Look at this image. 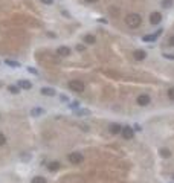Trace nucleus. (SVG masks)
I'll return each mask as SVG.
<instances>
[{
    "mask_svg": "<svg viewBox=\"0 0 174 183\" xmlns=\"http://www.w3.org/2000/svg\"><path fill=\"white\" fill-rule=\"evenodd\" d=\"M125 23H127L128 28H139L141 23H142V17L136 12H131L125 17Z\"/></svg>",
    "mask_w": 174,
    "mask_h": 183,
    "instance_id": "nucleus-1",
    "label": "nucleus"
},
{
    "mask_svg": "<svg viewBox=\"0 0 174 183\" xmlns=\"http://www.w3.org/2000/svg\"><path fill=\"white\" fill-rule=\"evenodd\" d=\"M69 87H70L73 92H76V93H81V92H84V84H82L79 79H72V81L69 82Z\"/></svg>",
    "mask_w": 174,
    "mask_h": 183,
    "instance_id": "nucleus-2",
    "label": "nucleus"
},
{
    "mask_svg": "<svg viewBox=\"0 0 174 183\" xmlns=\"http://www.w3.org/2000/svg\"><path fill=\"white\" fill-rule=\"evenodd\" d=\"M67 159H69V162H70V163L78 165L79 162H82V154H79V153H70Z\"/></svg>",
    "mask_w": 174,
    "mask_h": 183,
    "instance_id": "nucleus-3",
    "label": "nucleus"
},
{
    "mask_svg": "<svg viewBox=\"0 0 174 183\" xmlns=\"http://www.w3.org/2000/svg\"><path fill=\"white\" fill-rule=\"evenodd\" d=\"M160 22H162L160 12H151V16H150V23H151V25H159Z\"/></svg>",
    "mask_w": 174,
    "mask_h": 183,
    "instance_id": "nucleus-4",
    "label": "nucleus"
},
{
    "mask_svg": "<svg viewBox=\"0 0 174 183\" xmlns=\"http://www.w3.org/2000/svg\"><path fill=\"white\" fill-rule=\"evenodd\" d=\"M122 136H124L125 139H131V137L134 136V130L130 128V127H124V128H122Z\"/></svg>",
    "mask_w": 174,
    "mask_h": 183,
    "instance_id": "nucleus-5",
    "label": "nucleus"
},
{
    "mask_svg": "<svg viewBox=\"0 0 174 183\" xmlns=\"http://www.w3.org/2000/svg\"><path fill=\"white\" fill-rule=\"evenodd\" d=\"M69 54H70V49L67 46H61L57 49V55H60V57H67Z\"/></svg>",
    "mask_w": 174,
    "mask_h": 183,
    "instance_id": "nucleus-6",
    "label": "nucleus"
},
{
    "mask_svg": "<svg viewBox=\"0 0 174 183\" xmlns=\"http://www.w3.org/2000/svg\"><path fill=\"white\" fill-rule=\"evenodd\" d=\"M41 95H44V96H55V90L54 88H50V87H41Z\"/></svg>",
    "mask_w": 174,
    "mask_h": 183,
    "instance_id": "nucleus-7",
    "label": "nucleus"
},
{
    "mask_svg": "<svg viewBox=\"0 0 174 183\" xmlns=\"http://www.w3.org/2000/svg\"><path fill=\"white\" fill-rule=\"evenodd\" d=\"M137 104L139 105H148L150 104V96L148 95H141L137 98Z\"/></svg>",
    "mask_w": 174,
    "mask_h": 183,
    "instance_id": "nucleus-8",
    "label": "nucleus"
},
{
    "mask_svg": "<svg viewBox=\"0 0 174 183\" xmlns=\"http://www.w3.org/2000/svg\"><path fill=\"white\" fill-rule=\"evenodd\" d=\"M162 34V29H159L156 34H151V35H144V41H154L159 35Z\"/></svg>",
    "mask_w": 174,
    "mask_h": 183,
    "instance_id": "nucleus-9",
    "label": "nucleus"
},
{
    "mask_svg": "<svg viewBox=\"0 0 174 183\" xmlns=\"http://www.w3.org/2000/svg\"><path fill=\"white\" fill-rule=\"evenodd\" d=\"M17 85H19L20 88H25V90H29V88L32 87V84H31L29 81H26V79H20Z\"/></svg>",
    "mask_w": 174,
    "mask_h": 183,
    "instance_id": "nucleus-10",
    "label": "nucleus"
},
{
    "mask_svg": "<svg viewBox=\"0 0 174 183\" xmlns=\"http://www.w3.org/2000/svg\"><path fill=\"white\" fill-rule=\"evenodd\" d=\"M133 55H134V60L141 61V60H144V58H145V55H147V54H145V50H134V54H133Z\"/></svg>",
    "mask_w": 174,
    "mask_h": 183,
    "instance_id": "nucleus-11",
    "label": "nucleus"
},
{
    "mask_svg": "<svg viewBox=\"0 0 174 183\" xmlns=\"http://www.w3.org/2000/svg\"><path fill=\"white\" fill-rule=\"evenodd\" d=\"M121 131H122V127H121L119 124H113V125H110V133L118 134V133H121Z\"/></svg>",
    "mask_w": 174,
    "mask_h": 183,
    "instance_id": "nucleus-12",
    "label": "nucleus"
},
{
    "mask_svg": "<svg viewBox=\"0 0 174 183\" xmlns=\"http://www.w3.org/2000/svg\"><path fill=\"white\" fill-rule=\"evenodd\" d=\"M96 40H95V37L93 35H85L84 37V43H87V44H93Z\"/></svg>",
    "mask_w": 174,
    "mask_h": 183,
    "instance_id": "nucleus-13",
    "label": "nucleus"
},
{
    "mask_svg": "<svg viewBox=\"0 0 174 183\" xmlns=\"http://www.w3.org/2000/svg\"><path fill=\"white\" fill-rule=\"evenodd\" d=\"M43 113H44L43 109H32V110H31V116H40V115H43Z\"/></svg>",
    "mask_w": 174,
    "mask_h": 183,
    "instance_id": "nucleus-14",
    "label": "nucleus"
},
{
    "mask_svg": "<svg viewBox=\"0 0 174 183\" xmlns=\"http://www.w3.org/2000/svg\"><path fill=\"white\" fill-rule=\"evenodd\" d=\"M32 183H46V178L41 177V175H35V177L32 178Z\"/></svg>",
    "mask_w": 174,
    "mask_h": 183,
    "instance_id": "nucleus-15",
    "label": "nucleus"
},
{
    "mask_svg": "<svg viewBox=\"0 0 174 183\" xmlns=\"http://www.w3.org/2000/svg\"><path fill=\"white\" fill-rule=\"evenodd\" d=\"M8 90L11 92V93H14V95H17V93H19V92H20V87H19V85H9V87H8Z\"/></svg>",
    "mask_w": 174,
    "mask_h": 183,
    "instance_id": "nucleus-16",
    "label": "nucleus"
},
{
    "mask_svg": "<svg viewBox=\"0 0 174 183\" xmlns=\"http://www.w3.org/2000/svg\"><path fill=\"white\" fill-rule=\"evenodd\" d=\"M5 63H6L8 66H11V67H20V63H17V61H14V60H5Z\"/></svg>",
    "mask_w": 174,
    "mask_h": 183,
    "instance_id": "nucleus-17",
    "label": "nucleus"
},
{
    "mask_svg": "<svg viewBox=\"0 0 174 183\" xmlns=\"http://www.w3.org/2000/svg\"><path fill=\"white\" fill-rule=\"evenodd\" d=\"M49 171H57L58 168H60V163L58 162H52V163H49Z\"/></svg>",
    "mask_w": 174,
    "mask_h": 183,
    "instance_id": "nucleus-18",
    "label": "nucleus"
},
{
    "mask_svg": "<svg viewBox=\"0 0 174 183\" xmlns=\"http://www.w3.org/2000/svg\"><path fill=\"white\" fill-rule=\"evenodd\" d=\"M172 5V0H162V6L163 8H171Z\"/></svg>",
    "mask_w": 174,
    "mask_h": 183,
    "instance_id": "nucleus-19",
    "label": "nucleus"
},
{
    "mask_svg": "<svg viewBox=\"0 0 174 183\" xmlns=\"http://www.w3.org/2000/svg\"><path fill=\"white\" fill-rule=\"evenodd\" d=\"M76 115H78V116H84V115H89V110H81V109H78V110H76Z\"/></svg>",
    "mask_w": 174,
    "mask_h": 183,
    "instance_id": "nucleus-20",
    "label": "nucleus"
},
{
    "mask_svg": "<svg viewBox=\"0 0 174 183\" xmlns=\"http://www.w3.org/2000/svg\"><path fill=\"white\" fill-rule=\"evenodd\" d=\"M160 156H162V157H169L171 153H169L168 150H160Z\"/></svg>",
    "mask_w": 174,
    "mask_h": 183,
    "instance_id": "nucleus-21",
    "label": "nucleus"
},
{
    "mask_svg": "<svg viewBox=\"0 0 174 183\" xmlns=\"http://www.w3.org/2000/svg\"><path fill=\"white\" fill-rule=\"evenodd\" d=\"M168 98L174 101V87H171V88L168 90Z\"/></svg>",
    "mask_w": 174,
    "mask_h": 183,
    "instance_id": "nucleus-22",
    "label": "nucleus"
},
{
    "mask_svg": "<svg viewBox=\"0 0 174 183\" xmlns=\"http://www.w3.org/2000/svg\"><path fill=\"white\" fill-rule=\"evenodd\" d=\"M163 58H166V60H174V54H163Z\"/></svg>",
    "mask_w": 174,
    "mask_h": 183,
    "instance_id": "nucleus-23",
    "label": "nucleus"
},
{
    "mask_svg": "<svg viewBox=\"0 0 174 183\" xmlns=\"http://www.w3.org/2000/svg\"><path fill=\"white\" fill-rule=\"evenodd\" d=\"M5 142H6V137H5V136H3L2 133H0V147H2V145H3Z\"/></svg>",
    "mask_w": 174,
    "mask_h": 183,
    "instance_id": "nucleus-24",
    "label": "nucleus"
},
{
    "mask_svg": "<svg viewBox=\"0 0 174 183\" xmlns=\"http://www.w3.org/2000/svg\"><path fill=\"white\" fill-rule=\"evenodd\" d=\"M168 43H169L171 46H174V35H172V37H169V40H168Z\"/></svg>",
    "mask_w": 174,
    "mask_h": 183,
    "instance_id": "nucleus-25",
    "label": "nucleus"
},
{
    "mask_svg": "<svg viewBox=\"0 0 174 183\" xmlns=\"http://www.w3.org/2000/svg\"><path fill=\"white\" fill-rule=\"evenodd\" d=\"M28 72H29V73H37V70L32 69V67H28Z\"/></svg>",
    "mask_w": 174,
    "mask_h": 183,
    "instance_id": "nucleus-26",
    "label": "nucleus"
},
{
    "mask_svg": "<svg viewBox=\"0 0 174 183\" xmlns=\"http://www.w3.org/2000/svg\"><path fill=\"white\" fill-rule=\"evenodd\" d=\"M70 107H72V109H78V102H76V101H75V102H72V104H70Z\"/></svg>",
    "mask_w": 174,
    "mask_h": 183,
    "instance_id": "nucleus-27",
    "label": "nucleus"
},
{
    "mask_svg": "<svg viewBox=\"0 0 174 183\" xmlns=\"http://www.w3.org/2000/svg\"><path fill=\"white\" fill-rule=\"evenodd\" d=\"M43 3H46V5H52V0H41Z\"/></svg>",
    "mask_w": 174,
    "mask_h": 183,
    "instance_id": "nucleus-28",
    "label": "nucleus"
},
{
    "mask_svg": "<svg viewBox=\"0 0 174 183\" xmlns=\"http://www.w3.org/2000/svg\"><path fill=\"white\" fill-rule=\"evenodd\" d=\"M133 130H134V131H141L142 128H141V125H134V128H133Z\"/></svg>",
    "mask_w": 174,
    "mask_h": 183,
    "instance_id": "nucleus-29",
    "label": "nucleus"
},
{
    "mask_svg": "<svg viewBox=\"0 0 174 183\" xmlns=\"http://www.w3.org/2000/svg\"><path fill=\"white\" fill-rule=\"evenodd\" d=\"M76 50H84V46H79V44H78V46H76Z\"/></svg>",
    "mask_w": 174,
    "mask_h": 183,
    "instance_id": "nucleus-30",
    "label": "nucleus"
},
{
    "mask_svg": "<svg viewBox=\"0 0 174 183\" xmlns=\"http://www.w3.org/2000/svg\"><path fill=\"white\" fill-rule=\"evenodd\" d=\"M84 2H87V3H95L96 0H84Z\"/></svg>",
    "mask_w": 174,
    "mask_h": 183,
    "instance_id": "nucleus-31",
    "label": "nucleus"
}]
</instances>
